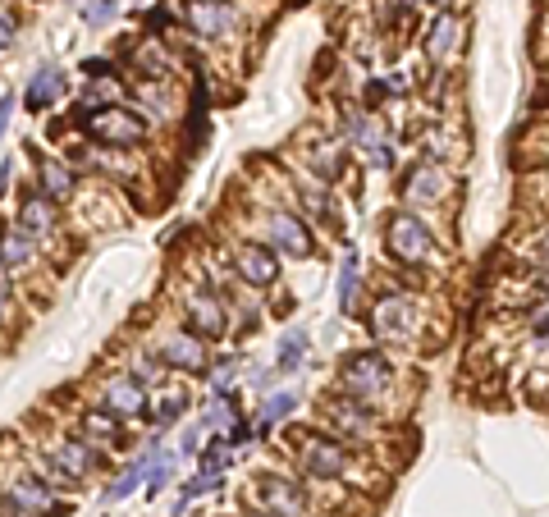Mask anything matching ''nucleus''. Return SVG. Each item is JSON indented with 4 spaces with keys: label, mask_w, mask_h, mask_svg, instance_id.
<instances>
[{
    "label": "nucleus",
    "mask_w": 549,
    "mask_h": 517,
    "mask_svg": "<svg viewBox=\"0 0 549 517\" xmlns=\"http://www.w3.org/2000/svg\"><path fill=\"white\" fill-rule=\"evenodd\" d=\"M0 490L19 504L23 517H69V495H60L37 463L28 458V449H14L10 440L0 444Z\"/></svg>",
    "instance_id": "1"
},
{
    "label": "nucleus",
    "mask_w": 549,
    "mask_h": 517,
    "mask_svg": "<svg viewBox=\"0 0 549 517\" xmlns=\"http://www.w3.org/2000/svg\"><path fill=\"white\" fill-rule=\"evenodd\" d=\"M74 124L83 129V138L101 142V147H119V151L142 147L151 133V124L138 110H129V101H119V106H83V101H78Z\"/></svg>",
    "instance_id": "2"
},
{
    "label": "nucleus",
    "mask_w": 549,
    "mask_h": 517,
    "mask_svg": "<svg viewBox=\"0 0 549 517\" xmlns=\"http://www.w3.org/2000/svg\"><path fill=\"white\" fill-rule=\"evenodd\" d=\"M289 449L298 458V472L312 476V481H348V467H353V453L339 435L325 431H307V426H289Z\"/></svg>",
    "instance_id": "3"
},
{
    "label": "nucleus",
    "mask_w": 549,
    "mask_h": 517,
    "mask_svg": "<svg viewBox=\"0 0 549 517\" xmlns=\"http://www.w3.org/2000/svg\"><path fill=\"white\" fill-rule=\"evenodd\" d=\"M389 380H394V367H389V357L380 348H357L339 362V389L362 403H376L389 389Z\"/></svg>",
    "instance_id": "4"
},
{
    "label": "nucleus",
    "mask_w": 549,
    "mask_h": 517,
    "mask_svg": "<svg viewBox=\"0 0 549 517\" xmlns=\"http://www.w3.org/2000/svg\"><path fill=\"white\" fill-rule=\"evenodd\" d=\"M46 453H51L55 463L65 467L74 481H92V476H106L110 472V453L101 449V444H92L83 431H74V435H46V440H37Z\"/></svg>",
    "instance_id": "5"
},
{
    "label": "nucleus",
    "mask_w": 549,
    "mask_h": 517,
    "mask_svg": "<svg viewBox=\"0 0 549 517\" xmlns=\"http://www.w3.org/2000/svg\"><path fill=\"white\" fill-rule=\"evenodd\" d=\"M385 248L399 266H426L435 257V234L417 211H394L385 225Z\"/></svg>",
    "instance_id": "6"
},
{
    "label": "nucleus",
    "mask_w": 549,
    "mask_h": 517,
    "mask_svg": "<svg viewBox=\"0 0 549 517\" xmlns=\"http://www.w3.org/2000/svg\"><path fill=\"white\" fill-rule=\"evenodd\" d=\"M257 229H261V243H270V248L280 252V257H316V234L307 229V220L293 216V211H261L257 216Z\"/></svg>",
    "instance_id": "7"
},
{
    "label": "nucleus",
    "mask_w": 549,
    "mask_h": 517,
    "mask_svg": "<svg viewBox=\"0 0 549 517\" xmlns=\"http://www.w3.org/2000/svg\"><path fill=\"white\" fill-rule=\"evenodd\" d=\"M156 357H161L170 371L202 376V380L211 376V362H216V357H211V344H206L197 330H188V325H183V330L161 334V339H156Z\"/></svg>",
    "instance_id": "8"
},
{
    "label": "nucleus",
    "mask_w": 549,
    "mask_h": 517,
    "mask_svg": "<svg viewBox=\"0 0 549 517\" xmlns=\"http://www.w3.org/2000/svg\"><path fill=\"white\" fill-rule=\"evenodd\" d=\"M252 499H257V513L266 517H312V499L293 476L261 472L257 485H252Z\"/></svg>",
    "instance_id": "9"
},
{
    "label": "nucleus",
    "mask_w": 549,
    "mask_h": 517,
    "mask_svg": "<svg viewBox=\"0 0 549 517\" xmlns=\"http://www.w3.org/2000/svg\"><path fill=\"white\" fill-rule=\"evenodd\" d=\"M179 302H183V316H188V330H197L206 344H216V339H225L229 334V302L220 298L206 280L193 284Z\"/></svg>",
    "instance_id": "10"
},
{
    "label": "nucleus",
    "mask_w": 549,
    "mask_h": 517,
    "mask_svg": "<svg viewBox=\"0 0 549 517\" xmlns=\"http://www.w3.org/2000/svg\"><path fill=\"white\" fill-rule=\"evenodd\" d=\"M229 270H234V280L252 284V289H270L280 280V252L261 243V238H248V243L229 248Z\"/></svg>",
    "instance_id": "11"
},
{
    "label": "nucleus",
    "mask_w": 549,
    "mask_h": 517,
    "mask_svg": "<svg viewBox=\"0 0 549 517\" xmlns=\"http://www.w3.org/2000/svg\"><path fill=\"white\" fill-rule=\"evenodd\" d=\"M366 325L376 339H408L412 325H417V302L399 289H385L376 302H371V312H366Z\"/></svg>",
    "instance_id": "12"
},
{
    "label": "nucleus",
    "mask_w": 549,
    "mask_h": 517,
    "mask_svg": "<svg viewBox=\"0 0 549 517\" xmlns=\"http://www.w3.org/2000/svg\"><path fill=\"white\" fill-rule=\"evenodd\" d=\"M14 225L33 238L37 248H51L60 238V216H55V202L42 193V188H23L19 193V211H14Z\"/></svg>",
    "instance_id": "13"
},
{
    "label": "nucleus",
    "mask_w": 549,
    "mask_h": 517,
    "mask_svg": "<svg viewBox=\"0 0 549 517\" xmlns=\"http://www.w3.org/2000/svg\"><path fill=\"white\" fill-rule=\"evenodd\" d=\"M101 403L124 421H151L147 385H142L133 371H110V376L101 380Z\"/></svg>",
    "instance_id": "14"
},
{
    "label": "nucleus",
    "mask_w": 549,
    "mask_h": 517,
    "mask_svg": "<svg viewBox=\"0 0 549 517\" xmlns=\"http://www.w3.org/2000/svg\"><path fill=\"white\" fill-rule=\"evenodd\" d=\"M183 19L197 37H211V42H234L238 33L234 0H183Z\"/></svg>",
    "instance_id": "15"
},
{
    "label": "nucleus",
    "mask_w": 549,
    "mask_h": 517,
    "mask_svg": "<svg viewBox=\"0 0 549 517\" xmlns=\"http://www.w3.org/2000/svg\"><path fill=\"white\" fill-rule=\"evenodd\" d=\"M321 417H325V426H330L339 440H366V435H371V426H376V412H371V403L353 399V394H344V399H325Z\"/></svg>",
    "instance_id": "16"
},
{
    "label": "nucleus",
    "mask_w": 549,
    "mask_h": 517,
    "mask_svg": "<svg viewBox=\"0 0 549 517\" xmlns=\"http://www.w3.org/2000/svg\"><path fill=\"white\" fill-rule=\"evenodd\" d=\"M33 184L42 188L55 206L74 202V197H78V170L69 161H55V156H46V151L33 147Z\"/></svg>",
    "instance_id": "17"
},
{
    "label": "nucleus",
    "mask_w": 549,
    "mask_h": 517,
    "mask_svg": "<svg viewBox=\"0 0 549 517\" xmlns=\"http://www.w3.org/2000/svg\"><path fill=\"white\" fill-rule=\"evenodd\" d=\"M156 453H161V435H151V440L142 444L138 453H133L129 463L119 467V472H115V481H110L106 490H101V499H106V504H124V499H129V495H138L142 485H147V463H151V458H156Z\"/></svg>",
    "instance_id": "18"
},
{
    "label": "nucleus",
    "mask_w": 549,
    "mask_h": 517,
    "mask_svg": "<svg viewBox=\"0 0 549 517\" xmlns=\"http://www.w3.org/2000/svg\"><path fill=\"white\" fill-rule=\"evenodd\" d=\"M65 87H69L65 69L42 65L28 83H23V110H28V115H46V110H55V101L65 97Z\"/></svg>",
    "instance_id": "19"
},
{
    "label": "nucleus",
    "mask_w": 549,
    "mask_h": 517,
    "mask_svg": "<svg viewBox=\"0 0 549 517\" xmlns=\"http://www.w3.org/2000/svg\"><path fill=\"white\" fill-rule=\"evenodd\" d=\"M78 431H83L92 444H101V449H129L133 444V440H124V417H115L106 403L78 412Z\"/></svg>",
    "instance_id": "20"
},
{
    "label": "nucleus",
    "mask_w": 549,
    "mask_h": 517,
    "mask_svg": "<svg viewBox=\"0 0 549 517\" xmlns=\"http://www.w3.org/2000/svg\"><path fill=\"white\" fill-rule=\"evenodd\" d=\"M37 257H42V248L19 225H0V270L5 275H28L37 266Z\"/></svg>",
    "instance_id": "21"
},
{
    "label": "nucleus",
    "mask_w": 549,
    "mask_h": 517,
    "mask_svg": "<svg viewBox=\"0 0 549 517\" xmlns=\"http://www.w3.org/2000/svg\"><path fill=\"white\" fill-rule=\"evenodd\" d=\"M444 193H449V179H444V170L435 161H421L403 174V197H408V202L431 206V202H440Z\"/></svg>",
    "instance_id": "22"
},
{
    "label": "nucleus",
    "mask_w": 549,
    "mask_h": 517,
    "mask_svg": "<svg viewBox=\"0 0 549 517\" xmlns=\"http://www.w3.org/2000/svg\"><path fill=\"white\" fill-rule=\"evenodd\" d=\"M458 42H463V23H458V14H440V19L431 23V33H426V55H431L435 65H444V60L458 51Z\"/></svg>",
    "instance_id": "23"
},
{
    "label": "nucleus",
    "mask_w": 549,
    "mask_h": 517,
    "mask_svg": "<svg viewBox=\"0 0 549 517\" xmlns=\"http://www.w3.org/2000/svg\"><path fill=\"white\" fill-rule=\"evenodd\" d=\"M302 156H307V170H312L316 184H334L339 170H344V147L339 142H312Z\"/></svg>",
    "instance_id": "24"
},
{
    "label": "nucleus",
    "mask_w": 549,
    "mask_h": 517,
    "mask_svg": "<svg viewBox=\"0 0 549 517\" xmlns=\"http://www.w3.org/2000/svg\"><path fill=\"white\" fill-rule=\"evenodd\" d=\"M133 106L147 110V119H170L174 115V97L170 83H147V78H133Z\"/></svg>",
    "instance_id": "25"
},
{
    "label": "nucleus",
    "mask_w": 549,
    "mask_h": 517,
    "mask_svg": "<svg viewBox=\"0 0 549 517\" xmlns=\"http://www.w3.org/2000/svg\"><path fill=\"white\" fill-rule=\"evenodd\" d=\"M298 394L293 389H280V394H270L266 403H261V412L252 417V426H257V440H266L270 435V426H280V421H289L293 412H298Z\"/></svg>",
    "instance_id": "26"
},
{
    "label": "nucleus",
    "mask_w": 549,
    "mask_h": 517,
    "mask_svg": "<svg viewBox=\"0 0 549 517\" xmlns=\"http://www.w3.org/2000/svg\"><path fill=\"white\" fill-rule=\"evenodd\" d=\"M307 353H312V339H307L302 330H284L280 344H275V371H280V376H293V371H302Z\"/></svg>",
    "instance_id": "27"
},
{
    "label": "nucleus",
    "mask_w": 549,
    "mask_h": 517,
    "mask_svg": "<svg viewBox=\"0 0 549 517\" xmlns=\"http://www.w3.org/2000/svg\"><path fill=\"white\" fill-rule=\"evenodd\" d=\"M357 298H362V266H357V252L348 248L344 257H339V312L353 316Z\"/></svg>",
    "instance_id": "28"
},
{
    "label": "nucleus",
    "mask_w": 549,
    "mask_h": 517,
    "mask_svg": "<svg viewBox=\"0 0 549 517\" xmlns=\"http://www.w3.org/2000/svg\"><path fill=\"white\" fill-rule=\"evenodd\" d=\"M298 202H302V211L312 220H321V225H339L334 220V206H330V193H325V184H316V179H307V184H298Z\"/></svg>",
    "instance_id": "29"
},
{
    "label": "nucleus",
    "mask_w": 549,
    "mask_h": 517,
    "mask_svg": "<svg viewBox=\"0 0 549 517\" xmlns=\"http://www.w3.org/2000/svg\"><path fill=\"white\" fill-rule=\"evenodd\" d=\"M188 408H193V399H188L183 389H174V394H161V399L151 403V421H156L161 431H174V426L183 421V412H188Z\"/></svg>",
    "instance_id": "30"
},
{
    "label": "nucleus",
    "mask_w": 549,
    "mask_h": 517,
    "mask_svg": "<svg viewBox=\"0 0 549 517\" xmlns=\"http://www.w3.org/2000/svg\"><path fill=\"white\" fill-rule=\"evenodd\" d=\"M174 476H179V453H165V449H161V453H156V458L147 463V485H142V490L156 499L165 485H174Z\"/></svg>",
    "instance_id": "31"
},
{
    "label": "nucleus",
    "mask_w": 549,
    "mask_h": 517,
    "mask_svg": "<svg viewBox=\"0 0 549 517\" xmlns=\"http://www.w3.org/2000/svg\"><path fill=\"white\" fill-rule=\"evenodd\" d=\"M234 444L225 440V435H211V440L202 444V453H197V467H206V472H225L229 476V467H234Z\"/></svg>",
    "instance_id": "32"
},
{
    "label": "nucleus",
    "mask_w": 549,
    "mask_h": 517,
    "mask_svg": "<svg viewBox=\"0 0 549 517\" xmlns=\"http://www.w3.org/2000/svg\"><path fill=\"white\" fill-rule=\"evenodd\" d=\"M357 147L366 151V161L376 165V170H389V165H394V138H389L385 129H376V124L366 129V138L357 142Z\"/></svg>",
    "instance_id": "33"
},
{
    "label": "nucleus",
    "mask_w": 549,
    "mask_h": 517,
    "mask_svg": "<svg viewBox=\"0 0 549 517\" xmlns=\"http://www.w3.org/2000/svg\"><path fill=\"white\" fill-rule=\"evenodd\" d=\"M220 485H225V472H206V467H197L193 481H183V504H188V499H202V495H216Z\"/></svg>",
    "instance_id": "34"
},
{
    "label": "nucleus",
    "mask_w": 549,
    "mask_h": 517,
    "mask_svg": "<svg viewBox=\"0 0 549 517\" xmlns=\"http://www.w3.org/2000/svg\"><path fill=\"white\" fill-rule=\"evenodd\" d=\"M366 129H371V119H366L357 106H348L344 115H339V142H348V147H357V142L366 138Z\"/></svg>",
    "instance_id": "35"
},
{
    "label": "nucleus",
    "mask_w": 549,
    "mask_h": 517,
    "mask_svg": "<svg viewBox=\"0 0 549 517\" xmlns=\"http://www.w3.org/2000/svg\"><path fill=\"white\" fill-rule=\"evenodd\" d=\"M119 14V0H87L83 5V23L92 28V33H101V28H110Z\"/></svg>",
    "instance_id": "36"
},
{
    "label": "nucleus",
    "mask_w": 549,
    "mask_h": 517,
    "mask_svg": "<svg viewBox=\"0 0 549 517\" xmlns=\"http://www.w3.org/2000/svg\"><path fill=\"white\" fill-rule=\"evenodd\" d=\"M234 376H238V353H225V357H216L211 362V394H229V385H234Z\"/></svg>",
    "instance_id": "37"
},
{
    "label": "nucleus",
    "mask_w": 549,
    "mask_h": 517,
    "mask_svg": "<svg viewBox=\"0 0 549 517\" xmlns=\"http://www.w3.org/2000/svg\"><path fill=\"white\" fill-rule=\"evenodd\" d=\"M78 74H83L87 83H101V78H124V69H119L115 60H106V55H87L83 65H78Z\"/></svg>",
    "instance_id": "38"
},
{
    "label": "nucleus",
    "mask_w": 549,
    "mask_h": 517,
    "mask_svg": "<svg viewBox=\"0 0 549 517\" xmlns=\"http://www.w3.org/2000/svg\"><path fill=\"white\" fill-rule=\"evenodd\" d=\"M225 440L234 444V449H248V444L257 440V426H252V421L243 417V412H238V417H234V421H229V426H225Z\"/></svg>",
    "instance_id": "39"
},
{
    "label": "nucleus",
    "mask_w": 549,
    "mask_h": 517,
    "mask_svg": "<svg viewBox=\"0 0 549 517\" xmlns=\"http://www.w3.org/2000/svg\"><path fill=\"white\" fill-rule=\"evenodd\" d=\"M202 435H206V431L193 421V426L179 435V449H174V453H179V458H193V453H202Z\"/></svg>",
    "instance_id": "40"
},
{
    "label": "nucleus",
    "mask_w": 549,
    "mask_h": 517,
    "mask_svg": "<svg viewBox=\"0 0 549 517\" xmlns=\"http://www.w3.org/2000/svg\"><path fill=\"white\" fill-rule=\"evenodd\" d=\"M14 42H19V23H14L10 10H0V51H10Z\"/></svg>",
    "instance_id": "41"
},
{
    "label": "nucleus",
    "mask_w": 549,
    "mask_h": 517,
    "mask_svg": "<svg viewBox=\"0 0 549 517\" xmlns=\"http://www.w3.org/2000/svg\"><path fill=\"white\" fill-rule=\"evenodd\" d=\"M170 23H174V14L165 10V5H156V10L147 14V33L156 37V33H165V28H170Z\"/></svg>",
    "instance_id": "42"
},
{
    "label": "nucleus",
    "mask_w": 549,
    "mask_h": 517,
    "mask_svg": "<svg viewBox=\"0 0 549 517\" xmlns=\"http://www.w3.org/2000/svg\"><path fill=\"white\" fill-rule=\"evenodd\" d=\"M531 334H536V339H549V302L531 312Z\"/></svg>",
    "instance_id": "43"
},
{
    "label": "nucleus",
    "mask_w": 549,
    "mask_h": 517,
    "mask_svg": "<svg viewBox=\"0 0 549 517\" xmlns=\"http://www.w3.org/2000/svg\"><path fill=\"white\" fill-rule=\"evenodd\" d=\"M14 106H19V101H14V92H5V97H0V138H5V129H10Z\"/></svg>",
    "instance_id": "44"
},
{
    "label": "nucleus",
    "mask_w": 549,
    "mask_h": 517,
    "mask_svg": "<svg viewBox=\"0 0 549 517\" xmlns=\"http://www.w3.org/2000/svg\"><path fill=\"white\" fill-rule=\"evenodd\" d=\"M10 179H14V161H0V197L10 193Z\"/></svg>",
    "instance_id": "45"
},
{
    "label": "nucleus",
    "mask_w": 549,
    "mask_h": 517,
    "mask_svg": "<svg viewBox=\"0 0 549 517\" xmlns=\"http://www.w3.org/2000/svg\"><path fill=\"white\" fill-rule=\"evenodd\" d=\"M5 307H10V284L0 280V312H5Z\"/></svg>",
    "instance_id": "46"
},
{
    "label": "nucleus",
    "mask_w": 549,
    "mask_h": 517,
    "mask_svg": "<svg viewBox=\"0 0 549 517\" xmlns=\"http://www.w3.org/2000/svg\"><path fill=\"white\" fill-rule=\"evenodd\" d=\"M399 5H403V10H412V5H417V0H399Z\"/></svg>",
    "instance_id": "47"
},
{
    "label": "nucleus",
    "mask_w": 549,
    "mask_h": 517,
    "mask_svg": "<svg viewBox=\"0 0 549 517\" xmlns=\"http://www.w3.org/2000/svg\"><path fill=\"white\" fill-rule=\"evenodd\" d=\"M431 5H449V0H431Z\"/></svg>",
    "instance_id": "48"
},
{
    "label": "nucleus",
    "mask_w": 549,
    "mask_h": 517,
    "mask_svg": "<svg viewBox=\"0 0 549 517\" xmlns=\"http://www.w3.org/2000/svg\"><path fill=\"white\" fill-rule=\"evenodd\" d=\"M129 5H142V0H129Z\"/></svg>",
    "instance_id": "49"
},
{
    "label": "nucleus",
    "mask_w": 549,
    "mask_h": 517,
    "mask_svg": "<svg viewBox=\"0 0 549 517\" xmlns=\"http://www.w3.org/2000/svg\"><path fill=\"white\" fill-rule=\"evenodd\" d=\"M545 248H549V238H545Z\"/></svg>",
    "instance_id": "50"
}]
</instances>
